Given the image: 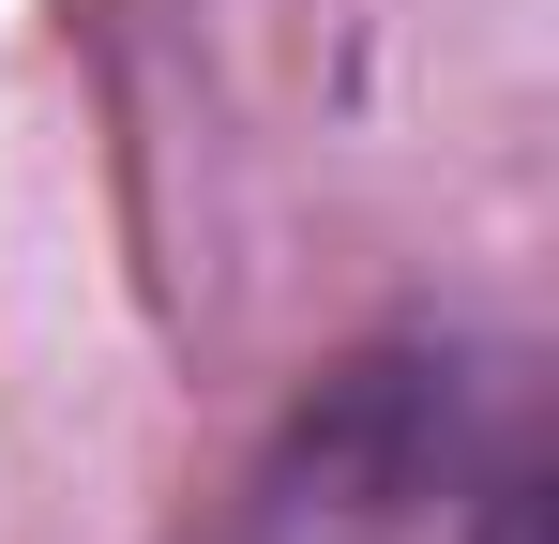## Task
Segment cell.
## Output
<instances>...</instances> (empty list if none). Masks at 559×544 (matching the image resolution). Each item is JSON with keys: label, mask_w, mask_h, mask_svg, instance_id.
I'll use <instances>...</instances> for the list:
<instances>
[]
</instances>
